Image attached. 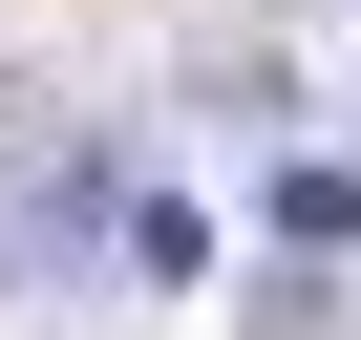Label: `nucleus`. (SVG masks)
<instances>
[{
  "label": "nucleus",
  "mask_w": 361,
  "mask_h": 340,
  "mask_svg": "<svg viewBox=\"0 0 361 340\" xmlns=\"http://www.w3.org/2000/svg\"><path fill=\"white\" fill-rule=\"evenodd\" d=\"M85 213H106V170H85V149H64V170H43V192H22V213H0V277H22V255H64V234H85Z\"/></svg>",
  "instance_id": "nucleus-1"
},
{
  "label": "nucleus",
  "mask_w": 361,
  "mask_h": 340,
  "mask_svg": "<svg viewBox=\"0 0 361 340\" xmlns=\"http://www.w3.org/2000/svg\"><path fill=\"white\" fill-rule=\"evenodd\" d=\"M276 234H298V255H361V170L298 149V170H276Z\"/></svg>",
  "instance_id": "nucleus-2"
},
{
  "label": "nucleus",
  "mask_w": 361,
  "mask_h": 340,
  "mask_svg": "<svg viewBox=\"0 0 361 340\" xmlns=\"http://www.w3.org/2000/svg\"><path fill=\"white\" fill-rule=\"evenodd\" d=\"M106 255H128L149 298H170V277H213V234H192V213H170V192H128V234H106Z\"/></svg>",
  "instance_id": "nucleus-3"
},
{
  "label": "nucleus",
  "mask_w": 361,
  "mask_h": 340,
  "mask_svg": "<svg viewBox=\"0 0 361 340\" xmlns=\"http://www.w3.org/2000/svg\"><path fill=\"white\" fill-rule=\"evenodd\" d=\"M22 149H43V85H0V170H22Z\"/></svg>",
  "instance_id": "nucleus-4"
}]
</instances>
